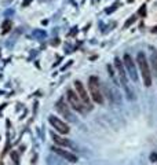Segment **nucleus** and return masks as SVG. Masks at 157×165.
Masks as SVG:
<instances>
[{
	"label": "nucleus",
	"instance_id": "nucleus-14",
	"mask_svg": "<svg viewBox=\"0 0 157 165\" xmlns=\"http://www.w3.org/2000/svg\"><path fill=\"white\" fill-rule=\"evenodd\" d=\"M10 26H11V22L10 21H6L4 24H3V29H4V32L10 30Z\"/></svg>",
	"mask_w": 157,
	"mask_h": 165
},
{
	"label": "nucleus",
	"instance_id": "nucleus-18",
	"mask_svg": "<svg viewBox=\"0 0 157 165\" xmlns=\"http://www.w3.org/2000/svg\"><path fill=\"white\" fill-rule=\"evenodd\" d=\"M116 8H117V6L114 4V6H113V7H112V8H108V12H109V14H110V12L113 11V10H116Z\"/></svg>",
	"mask_w": 157,
	"mask_h": 165
},
{
	"label": "nucleus",
	"instance_id": "nucleus-2",
	"mask_svg": "<svg viewBox=\"0 0 157 165\" xmlns=\"http://www.w3.org/2000/svg\"><path fill=\"white\" fill-rule=\"evenodd\" d=\"M88 88H90V94L91 98L95 103L102 105L104 103V95L101 92V87H99V80L97 76H91L88 78Z\"/></svg>",
	"mask_w": 157,
	"mask_h": 165
},
{
	"label": "nucleus",
	"instance_id": "nucleus-10",
	"mask_svg": "<svg viewBox=\"0 0 157 165\" xmlns=\"http://www.w3.org/2000/svg\"><path fill=\"white\" fill-rule=\"evenodd\" d=\"M150 63L153 66V72L157 76V52L153 47H150Z\"/></svg>",
	"mask_w": 157,
	"mask_h": 165
},
{
	"label": "nucleus",
	"instance_id": "nucleus-13",
	"mask_svg": "<svg viewBox=\"0 0 157 165\" xmlns=\"http://www.w3.org/2000/svg\"><path fill=\"white\" fill-rule=\"evenodd\" d=\"M135 21H136V18H135V17H131L130 20H128V21L126 22V24H124V28H130L131 25H132V24H134V22H135Z\"/></svg>",
	"mask_w": 157,
	"mask_h": 165
},
{
	"label": "nucleus",
	"instance_id": "nucleus-3",
	"mask_svg": "<svg viewBox=\"0 0 157 165\" xmlns=\"http://www.w3.org/2000/svg\"><path fill=\"white\" fill-rule=\"evenodd\" d=\"M114 68H116V70H117V73H118V76H120L121 84H123L124 90L127 91L128 98H130V99H134L132 90H131V88L128 87V84H127V74H126V69H124L123 61H120V59H118V58H116V59H114Z\"/></svg>",
	"mask_w": 157,
	"mask_h": 165
},
{
	"label": "nucleus",
	"instance_id": "nucleus-15",
	"mask_svg": "<svg viewBox=\"0 0 157 165\" xmlns=\"http://www.w3.org/2000/svg\"><path fill=\"white\" fill-rule=\"evenodd\" d=\"M139 15H142V17H145V15H146V7H145V6H142V7H141Z\"/></svg>",
	"mask_w": 157,
	"mask_h": 165
},
{
	"label": "nucleus",
	"instance_id": "nucleus-19",
	"mask_svg": "<svg viewBox=\"0 0 157 165\" xmlns=\"http://www.w3.org/2000/svg\"><path fill=\"white\" fill-rule=\"evenodd\" d=\"M12 158H14L15 163H18V155H15V153H12Z\"/></svg>",
	"mask_w": 157,
	"mask_h": 165
},
{
	"label": "nucleus",
	"instance_id": "nucleus-6",
	"mask_svg": "<svg viewBox=\"0 0 157 165\" xmlns=\"http://www.w3.org/2000/svg\"><path fill=\"white\" fill-rule=\"evenodd\" d=\"M48 121H50L51 125L54 127V129H57V131H58L61 135L69 134V127H68V124L63 123L61 118H58V117L50 116V117H48Z\"/></svg>",
	"mask_w": 157,
	"mask_h": 165
},
{
	"label": "nucleus",
	"instance_id": "nucleus-1",
	"mask_svg": "<svg viewBox=\"0 0 157 165\" xmlns=\"http://www.w3.org/2000/svg\"><path fill=\"white\" fill-rule=\"evenodd\" d=\"M136 61H138V66L141 69V73H142L143 84L146 87H150L152 85V74H150V68H149V62L146 59V55L143 52H138Z\"/></svg>",
	"mask_w": 157,
	"mask_h": 165
},
{
	"label": "nucleus",
	"instance_id": "nucleus-7",
	"mask_svg": "<svg viewBox=\"0 0 157 165\" xmlns=\"http://www.w3.org/2000/svg\"><path fill=\"white\" fill-rule=\"evenodd\" d=\"M75 87H76V91H77L79 98L81 99V102L84 103V106L87 107V110H90V109H91V102H90V98H88L87 91H85V88L83 87V82L79 81V80H76L75 81Z\"/></svg>",
	"mask_w": 157,
	"mask_h": 165
},
{
	"label": "nucleus",
	"instance_id": "nucleus-4",
	"mask_svg": "<svg viewBox=\"0 0 157 165\" xmlns=\"http://www.w3.org/2000/svg\"><path fill=\"white\" fill-rule=\"evenodd\" d=\"M66 98H68L69 103L72 105V107L75 110H77L79 113H85V110H87V107L84 106V103L81 102V99L79 98V95L75 92V91L72 90H68V92H66Z\"/></svg>",
	"mask_w": 157,
	"mask_h": 165
},
{
	"label": "nucleus",
	"instance_id": "nucleus-9",
	"mask_svg": "<svg viewBox=\"0 0 157 165\" xmlns=\"http://www.w3.org/2000/svg\"><path fill=\"white\" fill-rule=\"evenodd\" d=\"M55 107H57V110L61 113V116L63 117V118H66V120H72L73 117H72V113H70V110H69V106L66 105L65 102H63L62 99H59V100H57V103H55Z\"/></svg>",
	"mask_w": 157,
	"mask_h": 165
},
{
	"label": "nucleus",
	"instance_id": "nucleus-5",
	"mask_svg": "<svg viewBox=\"0 0 157 165\" xmlns=\"http://www.w3.org/2000/svg\"><path fill=\"white\" fill-rule=\"evenodd\" d=\"M123 65H124L126 72L130 74L131 80H132L134 82H136L138 81V72H136V68H135V63H134V61H132V58H131L130 54H124Z\"/></svg>",
	"mask_w": 157,
	"mask_h": 165
},
{
	"label": "nucleus",
	"instance_id": "nucleus-17",
	"mask_svg": "<svg viewBox=\"0 0 157 165\" xmlns=\"http://www.w3.org/2000/svg\"><path fill=\"white\" fill-rule=\"evenodd\" d=\"M150 160H152V161H157V153H153L152 155H150Z\"/></svg>",
	"mask_w": 157,
	"mask_h": 165
},
{
	"label": "nucleus",
	"instance_id": "nucleus-12",
	"mask_svg": "<svg viewBox=\"0 0 157 165\" xmlns=\"http://www.w3.org/2000/svg\"><path fill=\"white\" fill-rule=\"evenodd\" d=\"M33 37L37 40H44L47 37V33L41 29H36V30H33Z\"/></svg>",
	"mask_w": 157,
	"mask_h": 165
},
{
	"label": "nucleus",
	"instance_id": "nucleus-16",
	"mask_svg": "<svg viewBox=\"0 0 157 165\" xmlns=\"http://www.w3.org/2000/svg\"><path fill=\"white\" fill-rule=\"evenodd\" d=\"M30 3H32V0H24V2H22V6H24V7H28Z\"/></svg>",
	"mask_w": 157,
	"mask_h": 165
},
{
	"label": "nucleus",
	"instance_id": "nucleus-11",
	"mask_svg": "<svg viewBox=\"0 0 157 165\" xmlns=\"http://www.w3.org/2000/svg\"><path fill=\"white\" fill-rule=\"evenodd\" d=\"M51 136H53V140L55 142L57 145H59V146H70L72 143L68 140V139H65V138H61L59 135H57V134H51Z\"/></svg>",
	"mask_w": 157,
	"mask_h": 165
},
{
	"label": "nucleus",
	"instance_id": "nucleus-8",
	"mask_svg": "<svg viewBox=\"0 0 157 165\" xmlns=\"http://www.w3.org/2000/svg\"><path fill=\"white\" fill-rule=\"evenodd\" d=\"M51 150H53L54 153L58 154L59 157H62L63 160L69 161V163H76V161H77V157H76L75 154H72V153H69V151L63 150V149H61L59 146H53V147H51Z\"/></svg>",
	"mask_w": 157,
	"mask_h": 165
}]
</instances>
